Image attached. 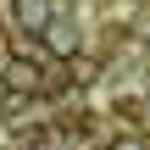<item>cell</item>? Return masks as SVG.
<instances>
[{"label":"cell","instance_id":"obj_1","mask_svg":"<svg viewBox=\"0 0 150 150\" xmlns=\"http://www.w3.org/2000/svg\"><path fill=\"white\" fill-rule=\"evenodd\" d=\"M39 39H45V50H50L56 61H72V56L83 50V33H78V22H67V17H50V22L39 28Z\"/></svg>","mask_w":150,"mask_h":150},{"label":"cell","instance_id":"obj_2","mask_svg":"<svg viewBox=\"0 0 150 150\" xmlns=\"http://www.w3.org/2000/svg\"><path fill=\"white\" fill-rule=\"evenodd\" d=\"M0 83H6L11 95H39V89H45V67H39V56H11L6 72H0Z\"/></svg>","mask_w":150,"mask_h":150},{"label":"cell","instance_id":"obj_3","mask_svg":"<svg viewBox=\"0 0 150 150\" xmlns=\"http://www.w3.org/2000/svg\"><path fill=\"white\" fill-rule=\"evenodd\" d=\"M11 17H17V28H28V33H39L56 11H50V0H11Z\"/></svg>","mask_w":150,"mask_h":150},{"label":"cell","instance_id":"obj_4","mask_svg":"<svg viewBox=\"0 0 150 150\" xmlns=\"http://www.w3.org/2000/svg\"><path fill=\"white\" fill-rule=\"evenodd\" d=\"M111 150H150L139 134H122V139H111Z\"/></svg>","mask_w":150,"mask_h":150},{"label":"cell","instance_id":"obj_5","mask_svg":"<svg viewBox=\"0 0 150 150\" xmlns=\"http://www.w3.org/2000/svg\"><path fill=\"white\" fill-rule=\"evenodd\" d=\"M11 150H33V145H11Z\"/></svg>","mask_w":150,"mask_h":150}]
</instances>
